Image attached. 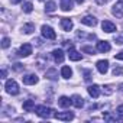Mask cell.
I'll return each mask as SVG.
<instances>
[{
	"label": "cell",
	"mask_w": 123,
	"mask_h": 123,
	"mask_svg": "<svg viewBox=\"0 0 123 123\" xmlns=\"http://www.w3.org/2000/svg\"><path fill=\"white\" fill-rule=\"evenodd\" d=\"M5 88H6V91H7L9 94H12V96L19 94V86H18V83H16L15 80H7L6 84H5Z\"/></svg>",
	"instance_id": "6da1fadb"
},
{
	"label": "cell",
	"mask_w": 123,
	"mask_h": 123,
	"mask_svg": "<svg viewBox=\"0 0 123 123\" xmlns=\"http://www.w3.org/2000/svg\"><path fill=\"white\" fill-rule=\"evenodd\" d=\"M10 2H12L13 5H18V3H20V2H22V0H10Z\"/></svg>",
	"instance_id": "d590c367"
},
{
	"label": "cell",
	"mask_w": 123,
	"mask_h": 123,
	"mask_svg": "<svg viewBox=\"0 0 123 123\" xmlns=\"http://www.w3.org/2000/svg\"><path fill=\"white\" fill-rule=\"evenodd\" d=\"M33 109H35L33 100H26V101H23V110H25V111H32Z\"/></svg>",
	"instance_id": "d6986e66"
},
{
	"label": "cell",
	"mask_w": 123,
	"mask_h": 123,
	"mask_svg": "<svg viewBox=\"0 0 123 123\" xmlns=\"http://www.w3.org/2000/svg\"><path fill=\"white\" fill-rule=\"evenodd\" d=\"M73 5H74L73 0H59V6H61V9H62L64 12L71 10L73 9Z\"/></svg>",
	"instance_id": "9a60e30c"
},
{
	"label": "cell",
	"mask_w": 123,
	"mask_h": 123,
	"mask_svg": "<svg viewBox=\"0 0 123 123\" xmlns=\"http://www.w3.org/2000/svg\"><path fill=\"white\" fill-rule=\"evenodd\" d=\"M116 113H117L120 117H123V104H120V106L116 109Z\"/></svg>",
	"instance_id": "f546056e"
},
{
	"label": "cell",
	"mask_w": 123,
	"mask_h": 123,
	"mask_svg": "<svg viewBox=\"0 0 123 123\" xmlns=\"http://www.w3.org/2000/svg\"><path fill=\"white\" fill-rule=\"evenodd\" d=\"M32 54V45L31 43H23L19 49V55L20 56H29Z\"/></svg>",
	"instance_id": "9c48e42d"
},
{
	"label": "cell",
	"mask_w": 123,
	"mask_h": 123,
	"mask_svg": "<svg viewBox=\"0 0 123 123\" xmlns=\"http://www.w3.org/2000/svg\"><path fill=\"white\" fill-rule=\"evenodd\" d=\"M41 32H42V36L45 38V39H55L56 38V33H55V31L51 28V26H46V25H43L42 28H41Z\"/></svg>",
	"instance_id": "7a4b0ae2"
},
{
	"label": "cell",
	"mask_w": 123,
	"mask_h": 123,
	"mask_svg": "<svg viewBox=\"0 0 123 123\" xmlns=\"http://www.w3.org/2000/svg\"><path fill=\"white\" fill-rule=\"evenodd\" d=\"M54 117L58 119V120H65V122H70L74 119V114L71 111H56L54 113Z\"/></svg>",
	"instance_id": "3957f363"
},
{
	"label": "cell",
	"mask_w": 123,
	"mask_h": 123,
	"mask_svg": "<svg viewBox=\"0 0 123 123\" xmlns=\"http://www.w3.org/2000/svg\"><path fill=\"white\" fill-rule=\"evenodd\" d=\"M22 10H23L25 13H31V12L33 10L32 2H29V0H28V2H25V3H23V6H22Z\"/></svg>",
	"instance_id": "7402d4cb"
},
{
	"label": "cell",
	"mask_w": 123,
	"mask_h": 123,
	"mask_svg": "<svg viewBox=\"0 0 123 123\" xmlns=\"http://www.w3.org/2000/svg\"><path fill=\"white\" fill-rule=\"evenodd\" d=\"M101 28H103V31L107 32V33H113V32L116 31V25H114L113 22H110V20H103V22H101Z\"/></svg>",
	"instance_id": "52a82bcc"
},
{
	"label": "cell",
	"mask_w": 123,
	"mask_h": 123,
	"mask_svg": "<svg viewBox=\"0 0 123 123\" xmlns=\"http://www.w3.org/2000/svg\"><path fill=\"white\" fill-rule=\"evenodd\" d=\"M119 90H120V91H123V83H122V84H119Z\"/></svg>",
	"instance_id": "74e56055"
},
{
	"label": "cell",
	"mask_w": 123,
	"mask_h": 123,
	"mask_svg": "<svg viewBox=\"0 0 123 123\" xmlns=\"http://www.w3.org/2000/svg\"><path fill=\"white\" fill-rule=\"evenodd\" d=\"M61 28L65 32H70L73 29V20L71 19H67V18H62L61 19Z\"/></svg>",
	"instance_id": "7c38bea8"
},
{
	"label": "cell",
	"mask_w": 123,
	"mask_h": 123,
	"mask_svg": "<svg viewBox=\"0 0 123 123\" xmlns=\"http://www.w3.org/2000/svg\"><path fill=\"white\" fill-rule=\"evenodd\" d=\"M104 88H106V90H104V94H111V93H113V90H111V86H106Z\"/></svg>",
	"instance_id": "1f68e13d"
},
{
	"label": "cell",
	"mask_w": 123,
	"mask_h": 123,
	"mask_svg": "<svg viewBox=\"0 0 123 123\" xmlns=\"http://www.w3.org/2000/svg\"><path fill=\"white\" fill-rule=\"evenodd\" d=\"M83 52H87V54H91V55H94L96 54V49L94 48H91V46H83V49H81Z\"/></svg>",
	"instance_id": "d4e9b609"
},
{
	"label": "cell",
	"mask_w": 123,
	"mask_h": 123,
	"mask_svg": "<svg viewBox=\"0 0 123 123\" xmlns=\"http://www.w3.org/2000/svg\"><path fill=\"white\" fill-rule=\"evenodd\" d=\"M61 75H62L64 78H70L71 75H73V70L70 68V67H62V68H61Z\"/></svg>",
	"instance_id": "ffe728a7"
},
{
	"label": "cell",
	"mask_w": 123,
	"mask_h": 123,
	"mask_svg": "<svg viewBox=\"0 0 123 123\" xmlns=\"http://www.w3.org/2000/svg\"><path fill=\"white\" fill-rule=\"evenodd\" d=\"M97 51L98 52H109L110 51V43L107 41H98L97 42Z\"/></svg>",
	"instance_id": "5bb4252c"
},
{
	"label": "cell",
	"mask_w": 123,
	"mask_h": 123,
	"mask_svg": "<svg viewBox=\"0 0 123 123\" xmlns=\"http://www.w3.org/2000/svg\"><path fill=\"white\" fill-rule=\"evenodd\" d=\"M96 67H97V70H98L100 74H106L109 71V61L107 59H100V61H97Z\"/></svg>",
	"instance_id": "8992f818"
},
{
	"label": "cell",
	"mask_w": 123,
	"mask_h": 123,
	"mask_svg": "<svg viewBox=\"0 0 123 123\" xmlns=\"http://www.w3.org/2000/svg\"><path fill=\"white\" fill-rule=\"evenodd\" d=\"M91 77H93V75H91V71L86 70V71H84V80H86V81H90V80H91Z\"/></svg>",
	"instance_id": "f1b7e54d"
},
{
	"label": "cell",
	"mask_w": 123,
	"mask_h": 123,
	"mask_svg": "<svg viewBox=\"0 0 123 123\" xmlns=\"http://www.w3.org/2000/svg\"><path fill=\"white\" fill-rule=\"evenodd\" d=\"M52 56H54V61L58 64H61L64 61V51L62 49H54L52 51Z\"/></svg>",
	"instance_id": "8fae6325"
},
{
	"label": "cell",
	"mask_w": 123,
	"mask_h": 123,
	"mask_svg": "<svg viewBox=\"0 0 123 123\" xmlns=\"http://www.w3.org/2000/svg\"><path fill=\"white\" fill-rule=\"evenodd\" d=\"M111 13H113L116 18H123V0H119V2L113 6Z\"/></svg>",
	"instance_id": "5b68a950"
},
{
	"label": "cell",
	"mask_w": 123,
	"mask_h": 123,
	"mask_svg": "<svg viewBox=\"0 0 123 123\" xmlns=\"http://www.w3.org/2000/svg\"><path fill=\"white\" fill-rule=\"evenodd\" d=\"M68 58H70L71 61H80L83 56H81V54H80V52H77V51L73 48V49H70V51H68Z\"/></svg>",
	"instance_id": "ac0fdd59"
},
{
	"label": "cell",
	"mask_w": 123,
	"mask_h": 123,
	"mask_svg": "<svg viewBox=\"0 0 123 123\" xmlns=\"http://www.w3.org/2000/svg\"><path fill=\"white\" fill-rule=\"evenodd\" d=\"M15 70H18V71H19V70H22V67H20V64H15Z\"/></svg>",
	"instance_id": "e575fe53"
},
{
	"label": "cell",
	"mask_w": 123,
	"mask_h": 123,
	"mask_svg": "<svg viewBox=\"0 0 123 123\" xmlns=\"http://www.w3.org/2000/svg\"><path fill=\"white\" fill-rule=\"evenodd\" d=\"M103 117H104V120H109V122H116V120H117V117H113V116H110L109 113H104Z\"/></svg>",
	"instance_id": "83f0119b"
},
{
	"label": "cell",
	"mask_w": 123,
	"mask_h": 123,
	"mask_svg": "<svg viewBox=\"0 0 123 123\" xmlns=\"http://www.w3.org/2000/svg\"><path fill=\"white\" fill-rule=\"evenodd\" d=\"M114 58H116V59L123 61V51H122V52H119V54H116V55H114Z\"/></svg>",
	"instance_id": "d6a6232c"
},
{
	"label": "cell",
	"mask_w": 123,
	"mask_h": 123,
	"mask_svg": "<svg viewBox=\"0 0 123 123\" xmlns=\"http://www.w3.org/2000/svg\"><path fill=\"white\" fill-rule=\"evenodd\" d=\"M96 2L98 3V5H106V3H109L110 0H96Z\"/></svg>",
	"instance_id": "836d02e7"
},
{
	"label": "cell",
	"mask_w": 123,
	"mask_h": 123,
	"mask_svg": "<svg viewBox=\"0 0 123 123\" xmlns=\"http://www.w3.org/2000/svg\"><path fill=\"white\" fill-rule=\"evenodd\" d=\"M77 2H78V3H81V2H83V0H77Z\"/></svg>",
	"instance_id": "f35d334b"
},
{
	"label": "cell",
	"mask_w": 123,
	"mask_h": 123,
	"mask_svg": "<svg viewBox=\"0 0 123 123\" xmlns=\"http://www.w3.org/2000/svg\"><path fill=\"white\" fill-rule=\"evenodd\" d=\"M36 114L39 117H43V119H48L51 114H52V110L46 106H38L36 107Z\"/></svg>",
	"instance_id": "277c9868"
},
{
	"label": "cell",
	"mask_w": 123,
	"mask_h": 123,
	"mask_svg": "<svg viewBox=\"0 0 123 123\" xmlns=\"http://www.w3.org/2000/svg\"><path fill=\"white\" fill-rule=\"evenodd\" d=\"M114 41H116V43H123V33L119 36H114Z\"/></svg>",
	"instance_id": "4dcf8cb0"
},
{
	"label": "cell",
	"mask_w": 123,
	"mask_h": 123,
	"mask_svg": "<svg viewBox=\"0 0 123 123\" xmlns=\"http://www.w3.org/2000/svg\"><path fill=\"white\" fill-rule=\"evenodd\" d=\"M55 9H56V5H55L54 2H48V3H46V6H45V10H46L48 13L55 12Z\"/></svg>",
	"instance_id": "cb8c5ba5"
},
{
	"label": "cell",
	"mask_w": 123,
	"mask_h": 123,
	"mask_svg": "<svg viewBox=\"0 0 123 123\" xmlns=\"http://www.w3.org/2000/svg\"><path fill=\"white\" fill-rule=\"evenodd\" d=\"M113 75H123V67H114L113 70Z\"/></svg>",
	"instance_id": "484cf974"
},
{
	"label": "cell",
	"mask_w": 123,
	"mask_h": 123,
	"mask_svg": "<svg viewBox=\"0 0 123 123\" xmlns=\"http://www.w3.org/2000/svg\"><path fill=\"white\" fill-rule=\"evenodd\" d=\"M9 45H10V39H9L7 36H5V38L2 39V46L6 49V48H9Z\"/></svg>",
	"instance_id": "4316f807"
},
{
	"label": "cell",
	"mask_w": 123,
	"mask_h": 123,
	"mask_svg": "<svg viewBox=\"0 0 123 123\" xmlns=\"http://www.w3.org/2000/svg\"><path fill=\"white\" fill-rule=\"evenodd\" d=\"M87 91H88V94H90L93 98H97V97L100 96V87H98V86H96V84L90 86V87L87 88Z\"/></svg>",
	"instance_id": "2e32d148"
},
{
	"label": "cell",
	"mask_w": 123,
	"mask_h": 123,
	"mask_svg": "<svg viewBox=\"0 0 123 123\" xmlns=\"http://www.w3.org/2000/svg\"><path fill=\"white\" fill-rule=\"evenodd\" d=\"M6 77V70H2V78H5Z\"/></svg>",
	"instance_id": "8d00e7d4"
},
{
	"label": "cell",
	"mask_w": 123,
	"mask_h": 123,
	"mask_svg": "<svg viewBox=\"0 0 123 123\" xmlns=\"http://www.w3.org/2000/svg\"><path fill=\"white\" fill-rule=\"evenodd\" d=\"M81 20V23L83 25H87V26H96L97 25V19L94 18V16H84L83 19H80Z\"/></svg>",
	"instance_id": "4fadbf2b"
},
{
	"label": "cell",
	"mask_w": 123,
	"mask_h": 123,
	"mask_svg": "<svg viewBox=\"0 0 123 123\" xmlns=\"http://www.w3.org/2000/svg\"><path fill=\"white\" fill-rule=\"evenodd\" d=\"M71 100H73V104H74L77 109H81V107L84 106V98H83L81 96H78V94H74V96L71 97Z\"/></svg>",
	"instance_id": "e0dca14e"
},
{
	"label": "cell",
	"mask_w": 123,
	"mask_h": 123,
	"mask_svg": "<svg viewBox=\"0 0 123 123\" xmlns=\"http://www.w3.org/2000/svg\"><path fill=\"white\" fill-rule=\"evenodd\" d=\"M70 104H73V100H71L70 97H67V96H61V97L58 98V106H59V107L67 109V107H70Z\"/></svg>",
	"instance_id": "ba28073f"
},
{
	"label": "cell",
	"mask_w": 123,
	"mask_h": 123,
	"mask_svg": "<svg viewBox=\"0 0 123 123\" xmlns=\"http://www.w3.org/2000/svg\"><path fill=\"white\" fill-rule=\"evenodd\" d=\"M45 77H46V78H49V80H56V77H58V71H56L55 68H51V70H48V71H46Z\"/></svg>",
	"instance_id": "44dd1931"
},
{
	"label": "cell",
	"mask_w": 123,
	"mask_h": 123,
	"mask_svg": "<svg viewBox=\"0 0 123 123\" xmlns=\"http://www.w3.org/2000/svg\"><path fill=\"white\" fill-rule=\"evenodd\" d=\"M22 80H23V84H26V86H32V84H36V83H38V77H36L35 74L23 75Z\"/></svg>",
	"instance_id": "30bf717a"
},
{
	"label": "cell",
	"mask_w": 123,
	"mask_h": 123,
	"mask_svg": "<svg viewBox=\"0 0 123 123\" xmlns=\"http://www.w3.org/2000/svg\"><path fill=\"white\" fill-rule=\"evenodd\" d=\"M22 29H23V32H25V33H28V35H29V33H32V32L35 31V25H33V23H26V25H23V28H22Z\"/></svg>",
	"instance_id": "603a6c76"
}]
</instances>
